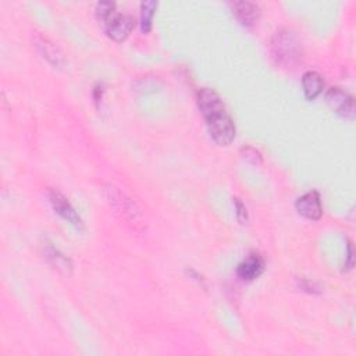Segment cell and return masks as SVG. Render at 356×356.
<instances>
[{
	"mask_svg": "<svg viewBox=\"0 0 356 356\" xmlns=\"http://www.w3.org/2000/svg\"><path fill=\"white\" fill-rule=\"evenodd\" d=\"M105 196L114 214L134 230H144L145 220L138 205L114 186H106Z\"/></svg>",
	"mask_w": 356,
	"mask_h": 356,
	"instance_id": "obj_1",
	"label": "cell"
},
{
	"mask_svg": "<svg viewBox=\"0 0 356 356\" xmlns=\"http://www.w3.org/2000/svg\"><path fill=\"white\" fill-rule=\"evenodd\" d=\"M102 92H103V91H102V88H99V86L95 88L94 94H95V102H97V103H99V101L102 99Z\"/></svg>",
	"mask_w": 356,
	"mask_h": 356,
	"instance_id": "obj_20",
	"label": "cell"
},
{
	"mask_svg": "<svg viewBox=\"0 0 356 356\" xmlns=\"http://www.w3.org/2000/svg\"><path fill=\"white\" fill-rule=\"evenodd\" d=\"M345 267H346V269H344L345 272L351 270L352 267H353V248H352L351 242L348 244V263L345 264Z\"/></svg>",
	"mask_w": 356,
	"mask_h": 356,
	"instance_id": "obj_18",
	"label": "cell"
},
{
	"mask_svg": "<svg viewBox=\"0 0 356 356\" xmlns=\"http://www.w3.org/2000/svg\"><path fill=\"white\" fill-rule=\"evenodd\" d=\"M234 203H236V209H237L238 221L241 222V225H246V222H248V210H246L245 205L238 198H234Z\"/></svg>",
	"mask_w": 356,
	"mask_h": 356,
	"instance_id": "obj_17",
	"label": "cell"
},
{
	"mask_svg": "<svg viewBox=\"0 0 356 356\" xmlns=\"http://www.w3.org/2000/svg\"><path fill=\"white\" fill-rule=\"evenodd\" d=\"M212 140L218 147H229L236 138V124L226 110L205 118Z\"/></svg>",
	"mask_w": 356,
	"mask_h": 356,
	"instance_id": "obj_3",
	"label": "cell"
},
{
	"mask_svg": "<svg viewBox=\"0 0 356 356\" xmlns=\"http://www.w3.org/2000/svg\"><path fill=\"white\" fill-rule=\"evenodd\" d=\"M301 287H302L305 291H307V292H319V291H316L318 288L315 287V284L310 283V281H302V283H301Z\"/></svg>",
	"mask_w": 356,
	"mask_h": 356,
	"instance_id": "obj_19",
	"label": "cell"
},
{
	"mask_svg": "<svg viewBox=\"0 0 356 356\" xmlns=\"http://www.w3.org/2000/svg\"><path fill=\"white\" fill-rule=\"evenodd\" d=\"M157 9V2H144L141 3V28L144 34L151 32L155 12Z\"/></svg>",
	"mask_w": 356,
	"mask_h": 356,
	"instance_id": "obj_14",
	"label": "cell"
},
{
	"mask_svg": "<svg viewBox=\"0 0 356 356\" xmlns=\"http://www.w3.org/2000/svg\"><path fill=\"white\" fill-rule=\"evenodd\" d=\"M326 102L329 107L338 116L349 121L355 120V114H356L355 99L352 95L345 92L342 88L338 86L330 88L326 94Z\"/></svg>",
	"mask_w": 356,
	"mask_h": 356,
	"instance_id": "obj_4",
	"label": "cell"
},
{
	"mask_svg": "<svg viewBox=\"0 0 356 356\" xmlns=\"http://www.w3.org/2000/svg\"><path fill=\"white\" fill-rule=\"evenodd\" d=\"M231 12L236 16V18L244 25V27H253L259 17H260V9L256 3L248 2V0H242V2H234L230 3Z\"/></svg>",
	"mask_w": 356,
	"mask_h": 356,
	"instance_id": "obj_11",
	"label": "cell"
},
{
	"mask_svg": "<svg viewBox=\"0 0 356 356\" xmlns=\"http://www.w3.org/2000/svg\"><path fill=\"white\" fill-rule=\"evenodd\" d=\"M296 212L307 220H319L323 214V206L318 191H309L299 196L295 203Z\"/></svg>",
	"mask_w": 356,
	"mask_h": 356,
	"instance_id": "obj_8",
	"label": "cell"
},
{
	"mask_svg": "<svg viewBox=\"0 0 356 356\" xmlns=\"http://www.w3.org/2000/svg\"><path fill=\"white\" fill-rule=\"evenodd\" d=\"M264 270V260L259 253H249L237 267V276L242 281H253Z\"/></svg>",
	"mask_w": 356,
	"mask_h": 356,
	"instance_id": "obj_9",
	"label": "cell"
},
{
	"mask_svg": "<svg viewBox=\"0 0 356 356\" xmlns=\"http://www.w3.org/2000/svg\"><path fill=\"white\" fill-rule=\"evenodd\" d=\"M117 13L116 12V3L113 2H99L95 8V14H97V18L103 23V25L109 21V18Z\"/></svg>",
	"mask_w": 356,
	"mask_h": 356,
	"instance_id": "obj_15",
	"label": "cell"
},
{
	"mask_svg": "<svg viewBox=\"0 0 356 356\" xmlns=\"http://www.w3.org/2000/svg\"><path fill=\"white\" fill-rule=\"evenodd\" d=\"M134 27H136V18L132 16L114 13L105 24V31L110 39L116 42H123L128 38Z\"/></svg>",
	"mask_w": 356,
	"mask_h": 356,
	"instance_id": "obj_6",
	"label": "cell"
},
{
	"mask_svg": "<svg viewBox=\"0 0 356 356\" xmlns=\"http://www.w3.org/2000/svg\"><path fill=\"white\" fill-rule=\"evenodd\" d=\"M240 153H241V157L252 166H260L263 163L262 153L257 149H255L253 147H244V148H241Z\"/></svg>",
	"mask_w": 356,
	"mask_h": 356,
	"instance_id": "obj_16",
	"label": "cell"
},
{
	"mask_svg": "<svg viewBox=\"0 0 356 356\" xmlns=\"http://www.w3.org/2000/svg\"><path fill=\"white\" fill-rule=\"evenodd\" d=\"M49 199H51V203L55 209V212L63 218L66 220L68 225H71L73 227L78 229V230H82L84 229V221L82 218L79 217V214L75 212V209L73 207V205L68 202V199L59 191L56 190H52L49 192Z\"/></svg>",
	"mask_w": 356,
	"mask_h": 356,
	"instance_id": "obj_5",
	"label": "cell"
},
{
	"mask_svg": "<svg viewBox=\"0 0 356 356\" xmlns=\"http://www.w3.org/2000/svg\"><path fill=\"white\" fill-rule=\"evenodd\" d=\"M34 47L36 48L38 53L53 67L62 68L66 64V58H64L63 52L49 38L43 36L40 34H35L34 35Z\"/></svg>",
	"mask_w": 356,
	"mask_h": 356,
	"instance_id": "obj_7",
	"label": "cell"
},
{
	"mask_svg": "<svg viewBox=\"0 0 356 356\" xmlns=\"http://www.w3.org/2000/svg\"><path fill=\"white\" fill-rule=\"evenodd\" d=\"M44 257L49 262V264L56 269L63 276H70L73 272V263L71 260L63 255L58 248H55L52 244L44 245Z\"/></svg>",
	"mask_w": 356,
	"mask_h": 356,
	"instance_id": "obj_12",
	"label": "cell"
},
{
	"mask_svg": "<svg viewBox=\"0 0 356 356\" xmlns=\"http://www.w3.org/2000/svg\"><path fill=\"white\" fill-rule=\"evenodd\" d=\"M272 56L280 66H295L302 58V47L298 36L287 28L279 29L272 39Z\"/></svg>",
	"mask_w": 356,
	"mask_h": 356,
	"instance_id": "obj_2",
	"label": "cell"
},
{
	"mask_svg": "<svg viewBox=\"0 0 356 356\" xmlns=\"http://www.w3.org/2000/svg\"><path fill=\"white\" fill-rule=\"evenodd\" d=\"M302 86L305 98L307 101H315L323 92L325 81L319 73L306 71L302 77Z\"/></svg>",
	"mask_w": 356,
	"mask_h": 356,
	"instance_id": "obj_13",
	"label": "cell"
},
{
	"mask_svg": "<svg viewBox=\"0 0 356 356\" xmlns=\"http://www.w3.org/2000/svg\"><path fill=\"white\" fill-rule=\"evenodd\" d=\"M196 101H198V107L205 118L212 114H216L218 112L226 110L225 103H222L218 94L210 88H202L198 92Z\"/></svg>",
	"mask_w": 356,
	"mask_h": 356,
	"instance_id": "obj_10",
	"label": "cell"
}]
</instances>
